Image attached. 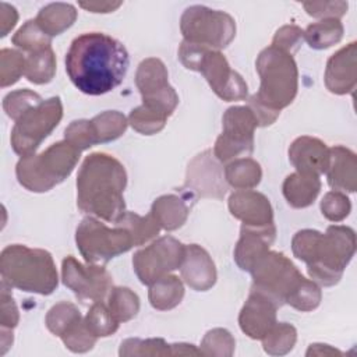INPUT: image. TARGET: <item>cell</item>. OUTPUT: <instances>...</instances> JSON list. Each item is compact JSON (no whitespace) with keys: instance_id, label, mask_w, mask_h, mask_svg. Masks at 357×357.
Instances as JSON below:
<instances>
[{"instance_id":"obj_16","label":"cell","mask_w":357,"mask_h":357,"mask_svg":"<svg viewBox=\"0 0 357 357\" xmlns=\"http://www.w3.org/2000/svg\"><path fill=\"white\" fill-rule=\"evenodd\" d=\"M278 308L268 296L251 289L238 317L241 331L251 339H262L276 324Z\"/></svg>"},{"instance_id":"obj_8","label":"cell","mask_w":357,"mask_h":357,"mask_svg":"<svg viewBox=\"0 0 357 357\" xmlns=\"http://www.w3.org/2000/svg\"><path fill=\"white\" fill-rule=\"evenodd\" d=\"M178 59L188 70L199 71L209 82L213 92L223 100H241L247 96V84L233 71L219 50L205 49L188 42H181Z\"/></svg>"},{"instance_id":"obj_21","label":"cell","mask_w":357,"mask_h":357,"mask_svg":"<svg viewBox=\"0 0 357 357\" xmlns=\"http://www.w3.org/2000/svg\"><path fill=\"white\" fill-rule=\"evenodd\" d=\"M356 43L351 42L349 46L335 53L326 66L325 84L333 93L351 92L356 85Z\"/></svg>"},{"instance_id":"obj_41","label":"cell","mask_w":357,"mask_h":357,"mask_svg":"<svg viewBox=\"0 0 357 357\" xmlns=\"http://www.w3.org/2000/svg\"><path fill=\"white\" fill-rule=\"evenodd\" d=\"M128 123L132 126L134 130H137L141 134H155L158 131H160L165 124H166V119L153 113L152 110L146 109L145 106H138L137 109H132L128 117Z\"/></svg>"},{"instance_id":"obj_30","label":"cell","mask_w":357,"mask_h":357,"mask_svg":"<svg viewBox=\"0 0 357 357\" xmlns=\"http://www.w3.org/2000/svg\"><path fill=\"white\" fill-rule=\"evenodd\" d=\"M116 226L124 227L130 231L134 240V245L144 244L149 238L155 237L160 230V225L158 223L152 212H149L146 216H139L132 212H124L123 216L116 222Z\"/></svg>"},{"instance_id":"obj_26","label":"cell","mask_w":357,"mask_h":357,"mask_svg":"<svg viewBox=\"0 0 357 357\" xmlns=\"http://www.w3.org/2000/svg\"><path fill=\"white\" fill-rule=\"evenodd\" d=\"M151 212L156 218L160 227L174 230L185 222L190 212V205L187 199L180 198L178 195H163L155 199Z\"/></svg>"},{"instance_id":"obj_33","label":"cell","mask_w":357,"mask_h":357,"mask_svg":"<svg viewBox=\"0 0 357 357\" xmlns=\"http://www.w3.org/2000/svg\"><path fill=\"white\" fill-rule=\"evenodd\" d=\"M91 123L93 126L98 144L109 142L119 138L127 128V119L124 117V114L116 110L103 112L95 116Z\"/></svg>"},{"instance_id":"obj_45","label":"cell","mask_w":357,"mask_h":357,"mask_svg":"<svg viewBox=\"0 0 357 357\" xmlns=\"http://www.w3.org/2000/svg\"><path fill=\"white\" fill-rule=\"evenodd\" d=\"M308 15L315 18H336L339 20L347 10V3L344 1H305L303 3Z\"/></svg>"},{"instance_id":"obj_39","label":"cell","mask_w":357,"mask_h":357,"mask_svg":"<svg viewBox=\"0 0 357 357\" xmlns=\"http://www.w3.org/2000/svg\"><path fill=\"white\" fill-rule=\"evenodd\" d=\"M60 337L70 350L78 353L91 350L96 342V336L89 332L82 318H78L75 322H73Z\"/></svg>"},{"instance_id":"obj_46","label":"cell","mask_w":357,"mask_h":357,"mask_svg":"<svg viewBox=\"0 0 357 357\" xmlns=\"http://www.w3.org/2000/svg\"><path fill=\"white\" fill-rule=\"evenodd\" d=\"M8 286L1 282V312L0 324L1 329H13L18 324V310L13 300V296L7 291Z\"/></svg>"},{"instance_id":"obj_38","label":"cell","mask_w":357,"mask_h":357,"mask_svg":"<svg viewBox=\"0 0 357 357\" xmlns=\"http://www.w3.org/2000/svg\"><path fill=\"white\" fill-rule=\"evenodd\" d=\"M78 318H81V314L77 307L71 303L63 301L49 310L46 315V326L52 333L61 336L64 331Z\"/></svg>"},{"instance_id":"obj_3","label":"cell","mask_w":357,"mask_h":357,"mask_svg":"<svg viewBox=\"0 0 357 357\" xmlns=\"http://www.w3.org/2000/svg\"><path fill=\"white\" fill-rule=\"evenodd\" d=\"M291 248L294 255L307 264L311 279L332 286L339 282L354 254V231L344 226H329L325 234L305 229L296 233Z\"/></svg>"},{"instance_id":"obj_29","label":"cell","mask_w":357,"mask_h":357,"mask_svg":"<svg viewBox=\"0 0 357 357\" xmlns=\"http://www.w3.org/2000/svg\"><path fill=\"white\" fill-rule=\"evenodd\" d=\"M56 59L52 47L29 53L25 57V77L33 84H47L53 79Z\"/></svg>"},{"instance_id":"obj_43","label":"cell","mask_w":357,"mask_h":357,"mask_svg":"<svg viewBox=\"0 0 357 357\" xmlns=\"http://www.w3.org/2000/svg\"><path fill=\"white\" fill-rule=\"evenodd\" d=\"M350 201L342 191H331L328 192L322 202H321V211L322 213L333 222H339L344 219L350 212Z\"/></svg>"},{"instance_id":"obj_28","label":"cell","mask_w":357,"mask_h":357,"mask_svg":"<svg viewBox=\"0 0 357 357\" xmlns=\"http://www.w3.org/2000/svg\"><path fill=\"white\" fill-rule=\"evenodd\" d=\"M261 176L262 172L259 165L250 158L236 159L225 169V178L237 190H250L258 185Z\"/></svg>"},{"instance_id":"obj_14","label":"cell","mask_w":357,"mask_h":357,"mask_svg":"<svg viewBox=\"0 0 357 357\" xmlns=\"http://www.w3.org/2000/svg\"><path fill=\"white\" fill-rule=\"evenodd\" d=\"M184 255L185 245L170 236H165L135 252L132 265L141 283L151 286L158 279L169 275V272L178 269Z\"/></svg>"},{"instance_id":"obj_48","label":"cell","mask_w":357,"mask_h":357,"mask_svg":"<svg viewBox=\"0 0 357 357\" xmlns=\"http://www.w3.org/2000/svg\"><path fill=\"white\" fill-rule=\"evenodd\" d=\"M79 6L91 13H110L121 6V3H99V1H89V3H79Z\"/></svg>"},{"instance_id":"obj_10","label":"cell","mask_w":357,"mask_h":357,"mask_svg":"<svg viewBox=\"0 0 357 357\" xmlns=\"http://www.w3.org/2000/svg\"><path fill=\"white\" fill-rule=\"evenodd\" d=\"M63 117V106L59 96L42 100L24 112L11 131V146L15 153L33 155L40 142L57 127Z\"/></svg>"},{"instance_id":"obj_2","label":"cell","mask_w":357,"mask_h":357,"mask_svg":"<svg viewBox=\"0 0 357 357\" xmlns=\"http://www.w3.org/2000/svg\"><path fill=\"white\" fill-rule=\"evenodd\" d=\"M126 184L127 174L117 159L92 153L85 158L77 177V204L82 212L116 223L124 213Z\"/></svg>"},{"instance_id":"obj_7","label":"cell","mask_w":357,"mask_h":357,"mask_svg":"<svg viewBox=\"0 0 357 357\" xmlns=\"http://www.w3.org/2000/svg\"><path fill=\"white\" fill-rule=\"evenodd\" d=\"M250 272L254 279L251 289L268 296L278 307L284 303L293 307L301 289L308 283L284 254L269 250Z\"/></svg>"},{"instance_id":"obj_34","label":"cell","mask_w":357,"mask_h":357,"mask_svg":"<svg viewBox=\"0 0 357 357\" xmlns=\"http://www.w3.org/2000/svg\"><path fill=\"white\" fill-rule=\"evenodd\" d=\"M50 36H47L35 20L26 21L13 36V43L29 53L50 47Z\"/></svg>"},{"instance_id":"obj_19","label":"cell","mask_w":357,"mask_h":357,"mask_svg":"<svg viewBox=\"0 0 357 357\" xmlns=\"http://www.w3.org/2000/svg\"><path fill=\"white\" fill-rule=\"evenodd\" d=\"M180 271L183 280L198 291L208 290L216 282L213 261L209 254L197 244L185 245V255Z\"/></svg>"},{"instance_id":"obj_36","label":"cell","mask_w":357,"mask_h":357,"mask_svg":"<svg viewBox=\"0 0 357 357\" xmlns=\"http://www.w3.org/2000/svg\"><path fill=\"white\" fill-rule=\"evenodd\" d=\"M84 321L89 332L96 337L109 336L114 333L119 328V322L113 318L109 308L102 301H96L92 304Z\"/></svg>"},{"instance_id":"obj_20","label":"cell","mask_w":357,"mask_h":357,"mask_svg":"<svg viewBox=\"0 0 357 357\" xmlns=\"http://www.w3.org/2000/svg\"><path fill=\"white\" fill-rule=\"evenodd\" d=\"M289 159L300 173L322 174L329 166V149L312 137H300L289 148Z\"/></svg>"},{"instance_id":"obj_25","label":"cell","mask_w":357,"mask_h":357,"mask_svg":"<svg viewBox=\"0 0 357 357\" xmlns=\"http://www.w3.org/2000/svg\"><path fill=\"white\" fill-rule=\"evenodd\" d=\"M75 18L77 11L74 6L67 3H52L39 10L35 21L40 29L52 38L70 28Z\"/></svg>"},{"instance_id":"obj_13","label":"cell","mask_w":357,"mask_h":357,"mask_svg":"<svg viewBox=\"0 0 357 357\" xmlns=\"http://www.w3.org/2000/svg\"><path fill=\"white\" fill-rule=\"evenodd\" d=\"M137 86L142 96V106L167 119L178 103L176 91L167 82L165 64L155 57L141 61L135 75Z\"/></svg>"},{"instance_id":"obj_31","label":"cell","mask_w":357,"mask_h":357,"mask_svg":"<svg viewBox=\"0 0 357 357\" xmlns=\"http://www.w3.org/2000/svg\"><path fill=\"white\" fill-rule=\"evenodd\" d=\"M343 25L336 18H326L308 25L304 39L314 49H326L342 39Z\"/></svg>"},{"instance_id":"obj_47","label":"cell","mask_w":357,"mask_h":357,"mask_svg":"<svg viewBox=\"0 0 357 357\" xmlns=\"http://www.w3.org/2000/svg\"><path fill=\"white\" fill-rule=\"evenodd\" d=\"M18 20L17 10L7 4V3H0V26H1V33L0 36H6L10 29L15 26V22Z\"/></svg>"},{"instance_id":"obj_22","label":"cell","mask_w":357,"mask_h":357,"mask_svg":"<svg viewBox=\"0 0 357 357\" xmlns=\"http://www.w3.org/2000/svg\"><path fill=\"white\" fill-rule=\"evenodd\" d=\"M192 177H204V178H198V180L187 183L194 190H197L201 195L222 198L226 194L227 187L223 180L222 169L211 158V153H209V159H208V169H205V152L198 155L191 162V165H188L187 178H192Z\"/></svg>"},{"instance_id":"obj_4","label":"cell","mask_w":357,"mask_h":357,"mask_svg":"<svg viewBox=\"0 0 357 357\" xmlns=\"http://www.w3.org/2000/svg\"><path fill=\"white\" fill-rule=\"evenodd\" d=\"M257 71L261 86L250 98L248 107L258 126H268L276 120L283 107L293 102L297 93V66L290 53L269 46L259 53Z\"/></svg>"},{"instance_id":"obj_42","label":"cell","mask_w":357,"mask_h":357,"mask_svg":"<svg viewBox=\"0 0 357 357\" xmlns=\"http://www.w3.org/2000/svg\"><path fill=\"white\" fill-rule=\"evenodd\" d=\"M66 141L75 146L78 151L88 149L98 144L96 134L91 120H75L66 128Z\"/></svg>"},{"instance_id":"obj_37","label":"cell","mask_w":357,"mask_h":357,"mask_svg":"<svg viewBox=\"0 0 357 357\" xmlns=\"http://www.w3.org/2000/svg\"><path fill=\"white\" fill-rule=\"evenodd\" d=\"M25 74V57L11 49H1L0 52V81L1 86L15 84L21 75Z\"/></svg>"},{"instance_id":"obj_23","label":"cell","mask_w":357,"mask_h":357,"mask_svg":"<svg viewBox=\"0 0 357 357\" xmlns=\"http://www.w3.org/2000/svg\"><path fill=\"white\" fill-rule=\"evenodd\" d=\"M325 173L335 191H356V155L344 146L329 149V166Z\"/></svg>"},{"instance_id":"obj_9","label":"cell","mask_w":357,"mask_h":357,"mask_svg":"<svg viewBox=\"0 0 357 357\" xmlns=\"http://www.w3.org/2000/svg\"><path fill=\"white\" fill-rule=\"evenodd\" d=\"M184 42L211 50L225 49L236 35L234 20L223 11L205 6H191L180 20Z\"/></svg>"},{"instance_id":"obj_12","label":"cell","mask_w":357,"mask_h":357,"mask_svg":"<svg viewBox=\"0 0 357 357\" xmlns=\"http://www.w3.org/2000/svg\"><path fill=\"white\" fill-rule=\"evenodd\" d=\"M257 119L248 106H234L223 116V132L216 139L213 156L222 163L245 156L254 148V128Z\"/></svg>"},{"instance_id":"obj_11","label":"cell","mask_w":357,"mask_h":357,"mask_svg":"<svg viewBox=\"0 0 357 357\" xmlns=\"http://www.w3.org/2000/svg\"><path fill=\"white\" fill-rule=\"evenodd\" d=\"M75 241L88 264H106L134 245L127 229L120 226L109 229L92 216L82 219L77 227Z\"/></svg>"},{"instance_id":"obj_5","label":"cell","mask_w":357,"mask_h":357,"mask_svg":"<svg viewBox=\"0 0 357 357\" xmlns=\"http://www.w3.org/2000/svg\"><path fill=\"white\" fill-rule=\"evenodd\" d=\"M1 282L22 291L52 294L57 287V271L52 255L22 244L7 245L0 254Z\"/></svg>"},{"instance_id":"obj_35","label":"cell","mask_w":357,"mask_h":357,"mask_svg":"<svg viewBox=\"0 0 357 357\" xmlns=\"http://www.w3.org/2000/svg\"><path fill=\"white\" fill-rule=\"evenodd\" d=\"M261 340L266 353L284 354L294 346L296 329L286 322H276Z\"/></svg>"},{"instance_id":"obj_32","label":"cell","mask_w":357,"mask_h":357,"mask_svg":"<svg viewBox=\"0 0 357 357\" xmlns=\"http://www.w3.org/2000/svg\"><path fill=\"white\" fill-rule=\"evenodd\" d=\"M139 310V298L128 287H114L109 296V311L120 324L130 321Z\"/></svg>"},{"instance_id":"obj_40","label":"cell","mask_w":357,"mask_h":357,"mask_svg":"<svg viewBox=\"0 0 357 357\" xmlns=\"http://www.w3.org/2000/svg\"><path fill=\"white\" fill-rule=\"evenodd\" d=\"M42 102V98L29 89H18L14 92H10L4 100L3 107L8 117L13 120H17L24 112H26L29 107L38 105Z\"/></svg>"},{"instance_id":"obj_27","label":"cell","mask_w":357,"mask_h":357,"mask_svg":"<svg viewBox=\"0 0 357 357\" xmlns=\"http://www.w3.org/2000/svg\"><path fill=\"white\" fill-rule=\"evenodd\" d=\"M184 296L181 280L174 275H165L151 284L149 301L156 310H172Z\"/></svg>"},{"instance_id":"obj_6","label":"cell","mask_w":357,"mask_h":357,"mask_svg":"<svg viewBox=\"0 0 357 357\" xmlns=\"http://www.w3.org/2000/svg\"><path fill=\"white\" fill-rule=\"evenodd\" d=\"M79 155L81 151L66 139L56 142L39 155L21 158L15 167L17 178L29 191H49L70 176Z\"/></svg>"},{"instance_id":"obj_1","label":"cell","mask_w":357,"mask_h":357,"mask_svg":"<svg viewBox=\"0 0 357 357\" xmlns=\"http://www.w3.org/2000/svg\"><path fill=\"white\" fill-rule=\"evenodd\" d=\"M128 53L121 42L102 33L77 36L66 54L70 81L82 93L98 96L119 86L128 70Z\"/></svg>"},{"instance_id":"obj_17","label":"cell","mask_w":357,"mask_h":357,"mask_svg":"<svg viewBox=\"0 0 357 357\" xmlns=\"http://www.w3.org/2000/svg\"><path fill=\"white\" fill-rule=\"evenodd\" d=\"M229 209L233 216L240 219L245 226H269L273 225V213L269 199L251 190H238L229 198Z\"/></svg>"},{"instance_id":"obj_15","label":"cell","mask_w":357,"mask_h":357,"mask_svg":"<svg viewBox=\"0 0 357 357\" xmlns=\"http://www.w3.org/2000/svg\"><path fill=\"white\" fill-rule=\"evenodd\" d=\"M61 273L63 283L82 301H103L112 290V276L103 266L96 264L85 266L71 255L64 258Z\"/></svg>"},{"instance_id":"obj_18","label":"cell","mask_w":357,"mask_h":357,"mask_svg":"<svg viewBox=\"0 0 357 357\" xmlns=\"http://www.w3.org/2000/svg\"><path fill=\"white\" fill-rule=\"evenodd\" d=\"M276 229L273 225L255 227L241 226V236L234 250V259L243 271H251L255 262L268 251L275 238Z\"/></svg>"},{"instance_id":"obj_24","label":"cell","mask_w":357,"mask_h":357,"mask_svg":"<svg viewBox=\"0 0 357 357\" xmlns=\"http://www.w3.org/2000/svg\"><path fill=\"white\" fill-rule=\"evenodd\" d=\"M321 190L319 176L296 172L286 177L283 195L294 208H305L314 202Z\"/></svg>"},{"instance_id":"obj_44","label":"cell","mask_w":357,"mask_h":357,"mask_svg":"<svg viewBox=\"0 0 357 357\" xmlns=\"http://www.w3.org/2000/svg\"><path fill=\"white\" fill-rule=\"evenodd\" d=\"M303 39H304V32L298 26L284 25L280 29H278V32L275 33L272 46L291 54V52L298 49Z\"/></svg>"}]
</instances>
